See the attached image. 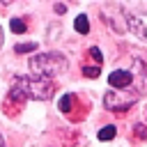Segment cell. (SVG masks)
Masks as SVG:
<instances>
[{"label": "cell", "mask_w": 147, "mask_h": 147, "mask_svg": "<svg viewBox=\"0 0 147 147\" xmlns=\"http://www.w3.org/2000/svg\"><path fill=\"white\" fill-rule=\"evenodd\" d=\"M53 92H55V87H53V80L51 78H46V76H23V78H18V80H14V85H11V92H9V96L16 101H21V99H37V101H46V99H51L53 96Z\"/></svg>", "instance_id": "obj_1"}, {"label": "cell", "mask_w": 147, "mask_h": 147, "mask_svg": "<svg viewBox=\"0 0 147 147\" xmlns=\"http://www.w3.org/2000/svg\"><path fill=\"white\" fill-rule=\"evenodd\" d=\"M67 69V60L60 53H39L30 57V71L34 76H46L53 78L57 74H62Z\"/></svg>", "instance_id": "obj_2"}, {"label": "cell", "mask_w": 147, "mask_h": 147, "mask_svg": "<svg viewBox=\"0 0 147 147\" xmlns=\"http://www.w3.org/2000/svg\"><path fill=\"white\" fill-rule=\"evenodd\" d=\"M126 30L138 37L140 41H147V14L140 16H126Z\"/></svg>", "instance_id": "obj_3"}, {"label": "cell", "mask_w": 147, "mask_h": 147, "mask_svg": "<svg viewBox=\"0 0 147 147\" xmlns=\"http://www.w3.org/2000/svg\"><path fill=\"white\" fill-rule=\"evenodd\" d=\"M131 80H133V74L126 71V69H117V71H110V74H108V83H110V87H115V90L129 87Z\"/></svg>", "instance_id": "obj_4"}, {"label": "cell", "mask_w": 147, "mask_h": 147, "mask_svg": "<svg viewBox=\"0 0 147 147\" xmlns=\"http://www.w3.org/2000/svg\"><path fill=\"white\" fill-rule=\"evenodd\" d=\"M74 28H76V32H80V34H87V32H90V21H87V16H85V14L76 16V21H74Z\"/></svg>", "instance_id": "obj_5"}, {"label": "cell", "mask_w": 147, "mask_h": 147, "mask_svg": "<svg viewBox=\"0 0 147 147\" xmlns=\"http://www.w3.org/2000/svg\"><path fill=\"white\" fill-rule=\"evenodd\" d=\"M115 136H117V129H115L113 124H110V126H103V129L99 131V140H103V142H106V140H113Z\"/></svg>", "instance_id": "obj_6"}, {"label": "cell", "mask_w": 147, "mask_h": 147, "mask_svg": "<svg viewBox=\"0 0 147 147\" xmlns=\"http://www.w3.org/2000/svg\"><path fill=\"white\" fill-rule=\"evenodd\" d=\"M9 28H11V32H16V34H23V32L28 30V25H25V21H23V18H11Z\"/></svg>", "instance_id": "obj_7"}, {"label": "cell", "mask_w": 147, "mask_h": 147, "mask_svg": "<svg viewBox=\"0 0 147 147\" xmlns=\"http://www.w3.org/2000/svg\"><path fill=\"white\" fill-rule=\"evenodd\" d=\"M18 55L21 53H32V51H37V44L34 41H28V44H16V48H14Z\"/></svg>", "instance_id": "obj_8"}, {"label": "cell", "mask_w": 147, "mask_h": 147, "mask_svg": "<svg viewBox=\"0 0 147 147\" xmlns=\"http://www.w3.org/2000/svg\"><path fill=\"white\" fill-rule=\"evenodd\" d=\"M71 101H74V94H64V96L60 99V110H62V113H69Z\"/></svg>", "instance_id": "obj_9"}, {"label": "cell", "mask_w": 147, "mask_h": 147, "mask_svg": "<svg viewBox=\"0 0 147 147\" xmlns=\"http://www.w3.org/2000/svg\"><path fill=\"white\" fill-rule=\"evenodd\" d=\"M83 74H85L87 78H96V76H99V67H85Z\"/></svg>", "instance_id": "obj_10"}, {"label": "cell", "mask_w": 147, "mask_h": 147, "mask_svg": "<svg viewBox=\"0 0 147 147\" xmlns=\"http://www.w3.org/2000/svg\"><path fill=\"white\" fill-rule=\"evenodd\" d=\"M90 55H94V60L101 62V51H99V48H90Z\"/></svg>", "instance_id": "obj_11"}, {"label": "cell", "mask_w": 147, "mask_h": 147, "mask_svg": "<svg viewBox=\"0 0 147 147\" xmlns=\"http://www.w3.org/2000/svg\"><path fill=\"white\" fill-rule=\"evenodd\" d=\"M136 133H138L140 138H145V126H140V124H138V126H136Z\"/></svg>", "instance_id": "obj_12"}, {"label": "cell", "mask_w": 147, "mask_h": 147, "mask_svg": "<svg viewBox=\"0 0 147 147\" xmlns=\"http://www.w3.org/2000/svg\"><path fill=\"white\" fill-rule=\"evenodd\" d=\"M55 11L57 14H64V5H55Z\"/></svg>", "instance_id": "obj_13"}, {"label": "cell", "mask_w": 147, "mask_h": 147, "mask_svg": "<svg viewBox=\"0 0 147 147\" xmlns=\"http://www.w3.org/2000/svg\"><path fill=\"white\" fill-rule=\"evenodd\" d=\"M0 147H5V140H2V136H0Z\"/></svg>", "instance_id": "obj_14"}, {"label": "cell", "mask_w": 147, "mask_h": 147, "mask_svg": "<svg viewBox=\"0 0 147 147\" xmlns=\"http://www.w3.org/2000/svg\"><path fill=\"white\" fill-rule=\"evenodd\" d=\"M0 2H5V5H9V2H14V0H0Z\"/></svg>", "instance_id": "obj_15"}, {"label": "cell", "mask_w": 147, "mask_h": 147, "mask_svg": "<svg viewBox=\"0 0 147 147\" xmlns=\"http://www.w3.org/2000/svg\"><path fill=\"white\" fill-rule=\"evenodd\" d=\"M0 46H2V28H0Z\"/></svg>", "instance_id": "obj_16"}]
</instances>
